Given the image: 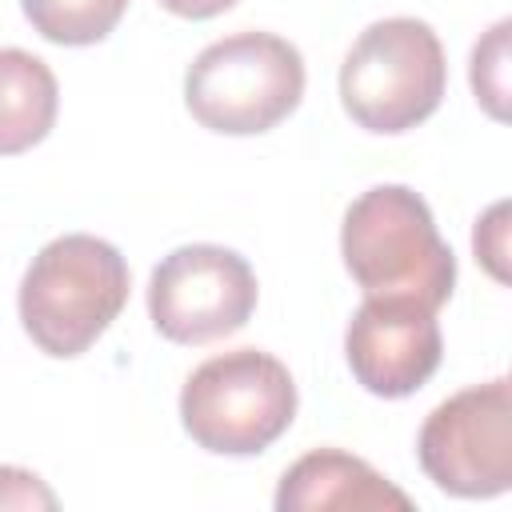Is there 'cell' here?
<instances>
[{"mask_svg":"<svg viewBox=\"0 0 512 512\" xmlns=\"http://www.w3.org/2000/svg\"><path fill=\"white\" fill-rule=\"evenodd\" d=\"M424 476L464 500H488L512 484V388L504 376L436 404L416 436Z\"/></svg>","mask_w":512,"mask_h":512,"instance_id":"6","label":"cell"},{"mask_svg":"<svg viewBox=\"0 0 512 512\" xmlns=\"http://www.w3.org/2000/svg\"><path fill=\"white\" fill-rule=\"evenodd\" d=\"M0 508H56V492L28 468L0 464Z\"/></svg>","mask_w":512,"mask_h":512,"instance_id":"13","label":"cell"},{"mask_svg":"<svg viewBox=\"0 0 512 512\" xmlns=\"http://www.w3.org/2000/svg\"><path fill=\"white\" fill-rule=\"evenodd\" d=\"M448 88L440 36L416 16L368 24L340 64L344 112L376 136H400L424 124Z\"/></svg>","mask_w":512,"mask_h":512,"instance_id":"3","label":"cell"},{"mask_svg":"<svg viewBox=\"0 0 512 512\" xmlns=\"http://www.w3.org/2000/svg\"><path fill=\"white\" fill-rule=\"evenodd\" d=\"M28 24L64 48L100 44L124 16L128 0H20Z\"/></svg>","mask_w":512,"mask_h":512,"instance_id":"11","label":"cell"},{"mask_svg":"<svg viewBox=\"0 0 512 512\" xmlns=\"http://www.w3.org/2000/svg\"><path fill=\"white\" fill-rule=\"evenodd\" d=\"M60 108V88L52 68L24 52V48H0V156H20L36 148Z\"/></svg>","mask_w":512,"mask_h":512,"instance_id":"10","label":"cell"},{"mask_svg":"<svg viewBox=\"0 0 512 512\" xmlns=\"http://www.w3.org/2000/svg\"><path fill=\"white\" fill-rule=\"evenodd\" d=\"M344 356L364 392L384 400L412 396L444 356L436 308L412 296H368L348 320Z\"/></svg>","mask_w":512,"mask_h":512,"instance_id":"8","label":"cell"},{"mask_svg":"<svg viewBox=\"0 0 512 512\" xmlns=\"http://www.w3.org/2000/svg\"><path fill=\"white\" fill-rule=\"evenodd\" d=\"M508 20H500L476 48H472V92L476 100L504 120V96H508Z\"/></svg>","mask_w":512,"mask_h":512,"instance_id":"12","label":"cell"},{"mask_svg":"<svg viewBox=\"0 0 512 512\" xmlns=\"http://www.w3.org/2000/svg\"><path fill=\"white\" fill-rule=\"evenodd\" d=\"M324 512V508H400L408 512L412 500L392 480H384L368 460L348 456L340 448H316L300 456L276 488V512Z\"/></svg>","mask_w":512,"mask_h":512,"instance_id":"9","label":"cell"},{"mask_svg":"<svg viewBox=\"0 0 512 512\" xmlns=\"http://www.w3.org/2000/svg\"><path fill=\"white\" fill-rule=\"evenodd\" d=\"M172 16H184V20H208V16H220L228 12L236 0H160Z\"/></svg>","mask_w":512,"mask_h":512,"instance_id":"15","label":"cell"},{"mask_svg":"<svg viewBox=\"0 0 512 512\" xmlns=\"http://www.w3.org/2000/svg\"><path fill=\"white\" fill-rule=\"evenodd\" d=\"M296 416L292 372L260 348L204 360L180 388L184 432L216 456H256L272 448Z\"/></svg>","mask_w":512,"mask_h":512,"instance_id":"5","label":"cell"},{"mask_svg":"<svg viewBox=\"0 0 512 512\" xmlns=\"http://www.w3.org/2000/svg\"><path fill=\"white\" fill-rule=\"evenodd\" d=\"M504 212H508L504 204H492L488 216L476 220V236H472V244H476V260H484L488 272H492L496 280H508V268H504V236H508Z\"/></svg>","mask_w":512,"mask_h":512,"instance_id":"14","label":"cell"},{"mask_svg":"<svg viewBox=\"0 0 512 512\" xmlns=\"http://www.w3.org/2000/svg\"><path fill=\"white\" fill-rule=\"evenodd\" d=\"M304 56L276 32H236L208 44L184 72L188 112L220 136H260L296 112Z\"/></svg>","mask_w":512,"mask_h":512,"instance_id":"4","label":"cell"},{"mask_svg":"<svg viewBox=\"0 0 512 512\" xmlns=\"http://www.w3.org/2000/svg\"><path fill=\"white\" fill-rule=\"evenodd\" d=\"M20 324L44 356L88 352L128 304V264L116 244L68 232L48 240L20 280Z\"/></svg>","mask_w":512,"mask_h":512,"instance_id":"2","label":"cell"},{"mask_svg":"<svg viewBox=\"0 0 512 512\" xmlns=\"http://www.w3.org/2000/svg\"><path fill=\"white\" fill-rule=\"evenodd\" d=\"M252 264L220 244L172 248L148 280V316L172 344H212L240 332L256 312Z\"/></svg>","mask_w":512,"mask_h":512,"instance_id":"7","label":"cell"},{"mask_svg":"<svg viewBox=\"0 0 512 512\" xmlns=\"http://www.w3.org/2000/svg\"><path fill=\"white\" fill-rule=\"evenodd\" d=\"M340 256L364 296H412L440 308L456 288L452 248L436 232L432 208L404 184H376L348 204Z\"/></svg>","mask_w":512,"mask_h":512,"instance_id":"1","label":"cell"}]
</instances>
